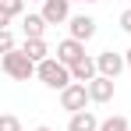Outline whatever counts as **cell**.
Returning a JSON list of instances; mask_svg holds the SVG:
<instances>
[{"label": "cell", "mask_w": 131, "mask_h": 131, "mask_svg": "<svg viewBox=\"0 0 131 131\" xmlns=\"http://www.w3.org/2000/svg\"><path fill=\"white\" fill-rule=\"evenodd\" d=\"M43 14L50 25H64V21H71V0H43Z\"/></svg>", "instance_id": "obj_4"}, {"label": "cell", "mask_w": 131, "mask_h": 131, "mask_svg": "<svg viewBox=\"0 0 131 131\" xmlns=\"http://www.w3.org/2000/svg\"><path fill=\"white\" fill-rule=\"evenodd\" d=\"M25 11V0H0V32L11 28V21Z\"/></svg>", "instance_id": "obj_12"}, {"label": "cell", "mask_w": 131, "mask_h": 131, "mask_svg": "<svg viewBox=\"0 0 131 131\" xmlns=\"http://www.w3.org/2000/svg\"><path fill=\"white\" fill-rule=\"evenodd\" d=\"M89 96H92V103H110L113 99V78L99 74L96 82H89Z\"/></svg>", "instance_id": "obj_8"}, {"label": "cell", "mask_w": 131, "mask_h": 131, "mask_svg": "<svg viewBox=\"0 0 131 131\" xmlns=\"http://www.w3.org/2000/svg\"><path fill=\"white\" fill-rule=\"evenodd\" d=\"M121 28H124V32H131V11H124V14H121Z\"/></svg>", "instance_id": "obj_17"}, {"label": "cell", "mask_w": 131, "mask_h": 131, "mask_svg": "<svg viewBox=\"0 0 131 131\" xmlns=\"http://www.w3.org/2000/svg\"><path fill=\"white\" fill-rule=\"evenodd\" d=\"M124 60H128V67H131V50H124Z\"/></svg>", "instance_id": "obj_18"}, {"label": "cell", "mask_w": 131, "mask_h": 131, "mask_svg": "<svg viewBox=\"0 0 131 131\" xmlns=\"http://www.w3.org/2000/svg\"><path fill=\"white\" fill-rule=\"evenodd\" d=\"M0 131H21V121L14 113H0Z\"/></svg>", "instance_id": "obj_15"}, {"label": "cell", "mask_w": 131, "mask_h": 131, "mask_svg": "<svg viewBox=\"0 0 131 131\" xmlns=\"http://www.w3.org/2000/svg\"><path fill=\"white\" fill-rule=\"evenodd\" d=\"M36 131H53V128H46V124H39V128H36Z\"/></svg>", "instance_id": "obj_19"}, {"label": "cell", "mask_w": 131, "mask_h": 131, "mask_svg": "<svg viewBox=\"0 0 131 131\" xmlns=\"http://www.w3.org/2000/svg\"><path fill=\"white\" fill-rule=\"evenodd\" d=\"M67 28H71V39L89 43V39L96 36V18H89V14H74V18L67 21Z\"/></svg>", "instance_id": "obj_7"}, {"label": "cell", "mask_w": 131, "mask_h": 131, "mask_svg": "<svg viewBox=\"0 0 131 131\" xmlns=\"http://www.w3.org/2000/svg\"><path fill=\"white\" fill-rule=\"evenodd\" d=\"M57 60H60V64H67V67L82 64V60H85V43H78V39H71V36H67L64 43L57 46Z\"/></svg>", "instance_id": "obj_5"}, {"label": "cell", "mask_w": 131, "mask_h": 131, "mask_svg": "<svg viewBox=\"0 0 131 131\" xmlns=\"http://www.w3.org/2000/svg\"><path fill=\"white\" fill-rule=\"evenodd\" d=\"M71 74H74V82H82V85L96 82V78H99V64H96V57H85L82 64H74V67H71Z\"/></svg>", "instance_id": "obj_10"}, {"label": "cell", "mask_w": 131, "mask_h": 131, "mask_svg": "<svg viewBox=\"0 0 131 131\" xmlns=\"http://www.w3.org/2000/svg\"><path fill=\"white\" fill-rule=\"evenodd\" d=\"M96 64H99V74H106V78H113L117 82V74L124 71V53H113V50H103L99 57H96Z\"/></svg>", "instance_id": "obj_6"}, {"label": "cell", "mask_w": 131, "mask_h": 131, "mask_svg": "<svg viewBox=\"0 0 131 131\" xmlns=\"http://www.w3.org/2000/svg\"><path fill=\"white\" fill-rule=\"evenodd\" d=\"M0 50H4V53H11V50H14V36H11V28H4V32H0Z\"/></svg>", "instance_id": "obj_16"}, {"label": "cell", "mask_w": 131, "mask_h": 131, "mask_svg": "<svg viewBox=\"0 0 131 131\" xmlns=\"http://www.w3.org/2000/svg\"><path fill=\"white\" fill-rule=\"evenodd\" d=\"M89 103H92V96H89V85H82V82H74V85H67L60 92V106L67 113H82Z\"/></svg>", "instance_id": "obj_3"}, {"label": "cell", "mask_w": 131, "mask_h": 131, "mask_svg": "<svg viewBox=\"0 0 131 131\" xmlns=\"http://www.w3.org/2000/svg\"><path fill=\"white\" fill-rule=\"evenodd\" d=\"M0 67H4V74H7V78H14V82H28V78L39 71V64H36L25 50H11V53H4Z\"/></svg>", "instance_id": "obj_2"}, {"label": "cell", "mask_w": 131, "mask_h": 131, "mask_svg": "<svg viewBox=\"0 0 131 131\" xmlns=\"http://www.w3.org/2000/svg\"><path fill=\"white\" fill-rule=\"evenodd\" d=\"M82 4H96V0H82Z\"/></svg>", "instance_id": "obj_20"}, {"label": "cell", "mask_w": 131, "mask_h": 131, "mask_svg": "<svg viewBox=\"0 0 131 131\" xmlns=\"http://www.w3.org/2000/svg\"><path fill=\"white\" fill-rule=\"evenodd\" d=\"M46 18L43 14H25L21 18V32H25V39H43V32H46Z\"/></svg>", "instance_id": "obj_11"}, {"label": "cell", "mask_w": 131, "mask_h": 131, "mask_svg": "<svg viewBox=\"0 0 131 131\" xmlns=\"http://www.w3.org/2000/svg\"><path fill=\"white\" fill-rule=\"evenodd\" d=\"M25 53L36 60V64H43V60H50V46H46V39H25V46H21Z\"/></svg>", "instance_id": "obj_13"}, {"label": "cell", "mask_w": 131, "mask_h": 131, "mask_svg": "<svg viewBox=\"0 0 131 131\" xmlns=\"http://www.w3.org/2000/svg\"><path fill=\"white\" fill-rule=\"evenodd\" d=\"M99 117L92 113V110H82V113H71V121H67V131H99Z\"/></svg>", "instance_id": "obj_9"}, {"label": "cell", "mask_w": 131, "mask_h": 131, "mask_svg": "<svg viewBox=\"0 0 131 131\" xmlns=\"http://www.w3.org/2000/svg\"><path fill=\"white\" fill-rule=\"evenodd\" d=\"M36 78H39L46 89H57V92H64L67 85H74V74H71V67H67V64H60L57 57L43 60V64H39V71H36Z\"/></svg>", "instance_id": "obj_1"}, {"label": "cell", "mask_w": 131, "mask_h": 131, "mask_svg": "<svg viewBox=\"0 0 131 131\" xmlns=\"http://www.w3.org/2000/svg\"><path fill=\"white\" fill-rule=\"evenodd\" d=\"M99 131H131V124H128V117L113 113V117H106V121L99 124Z\"/></svg>", "instance_id": "obj_14"}]
</instances>
